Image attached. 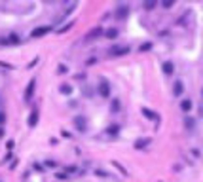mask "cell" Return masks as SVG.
Instances as JSON below:
<instances>
[{
  "label": "cell",
  "instance_id": "cell-13",
  "mask_svg": "<svg viewBox=\"0 0 203 182\" xmlns=\"http://www.w3.org/2000/svg\"><path fill=\"white\" fill-rule=\"evenodd\" d=\"M4 121V116H2V114H0V123H2Z\"/></svg>",
  "mask_w": 203,
  "mask_h": 182
},
{
  "label": "cell",
  "instance_id": "cell-5",
  "mask_svg": "<svg viewBox=\"0 0 203 182\" xmlns=\"http://www.w3.org/2000/svg\"><path fill=\"white\" fill-rule=\"evenodd\" d=\"M112 55H121V53H127V48H112L110 49Z\"/></svg>",
  "mask_w": 203,
  "mask_h": 182
},
{
  "label": "cell",
  "instance_id": "cell-6",
  "mask_svg": "<svg viewBox=\"0 0 203 182\" xmlns=\"http://www.w3.org/2000/svg\"><path fill=\"white\" fill-rule=\"evenodd\" d=\"M32 89H34V80H32V82L29 84V87H27V95H25V99L29 101L30 99V95H32Z\"/></svg>",
  "mask_w": 203,
  "mask_h": 182
},
{
  "label": "cell",
  "instance_id": "cell-14",
  "mask_svg": "<svg viewBox=\"0 0 203 182\" xmlns=\"http://www.w3.org/2000/svg\"><path fill=\"white\" fill-rule=\"evenodd\" d=\"M201 95H203V93H201Z\"/></svg>",
  "mask_w": 203,
  "mask_h": 182
},
{
  "label": "cell",
  "instance_id": "cell-7",
  "mask_svg": "<svg viewBox=\"0 0 203 182\" xmlns=\"http://www.w3.org/2000/svg\"><path fill=\"white\" fill-rule=\"evenodd\" d=\"M163 72L165 74H173V65L171 63H163Z\"/></svg>",
  "mask_w": 203,
  "mask_h": 182
},
{
  "label": "cell",
  "instance_id": "cell-1",
  "mask_svg": "<svg viewBox=\"0 0 203 182\" xmlns=\"http://www.w3.org/2000/svg\"><path fill=\"white\" fill-rule=\"evenodd\" d=\"M173 93L177 95V97H180V95H182V91H184V85H182V82H180V80H177V82H175V85H173Z\"/></svg>",
  "mask_w": 203,
  "mask_h": 182
},
{
  "label": "cell",
  "instance_id": "cell-9",
  "mask_svg": "<svg viewBox=\"0 0 203 182\" xmlns=\"http://www.w3.org/2000/svg\"><path fill=\"white\" fill-rule=\"evenodd\" d=\"M106 36H108V38H116V36H118V30H116V29H110V30L106 32Z\"/></svg>",
  "mask_w": 203,
  "mask_h": 182
},
{
  "label": "cell",
  "instance_id": "cell-8",
  "mask_svg": "<svg viewBox=\"0 0 203 182\" xmlns=\"http://www.w3.org/2000/svg\"><path fill=\"white\" fill-rule=\"evenodd\" d=\"M142 114H144V116H148V118H152V120H157L156 114H154V112H150V110H146V108L142 110Z\"/></svg>",
  "mask_w": 203,
  "mask_h": 182
},
{
  "label": "cell",
  "instance_id": "cell-4",
  "mask_svg": "<svg viewBox=\"0 0 203 182\" xmlns=\"http://www.w3.org/2000/svg\"><path fill=\"white\" fill-rule=\"evenodd\" d=\"M180 108H182L184 112H190V110H192V101H188V99H184L182 102H180Z\"/></svg>",
  "mask_w": 203,
  "mask_h": 182
},
{
  "label": "cell",
  "instance_id": "cell-12",
  "mask_svg": "<svg viewBox=\"0 0 203 182\" xmlns=\"http://www.w3.org/2000/svg\"><path fill=\"white\" fill-rule=\"evenodd\" d=\"M154 6H156V2H146V4H144V8H148V10L154 8Z\"/></svg>",
  "mask_w": 203,
  "mask_h": 182
},
{
  "label": "cell",
  "instance_id": "cell-10",
  "mask_svg": "<svg viewBox=\"0 0 203 182\" xmlns=\"http://www.w3.org/2000/svg\"><path fill=\"white\" fill-rule=\"evenodd\" d=\"M101 95H105V97L108 95V85H105V84L101 85Z\"/></svg>",
  "mask_w": 203,
  "mask_h": 182
},
{
  "label": "cell",
  "instance_id": "cell-2",
  "mask_svg": "<svg viewBox=\"0 0 203 182\" xmlns=\"http://www.w3.org/2000/svg\"><path fill=\"white\" fill-rule=\"evenodd\" d=\"M48 30H50L48 27H40V29H36L34 32H32V34H30V36H32V38H38V36H42V34H46Z\"/></svg>",
  "mask_w": 203,
  "mask_h": 182
},
{
  "label": "cell",
  "instance_id": "cell-3",
  "mask_svg": "<svg viewBox=\"0 0 203 182\" xmlns=\"http://www.w3.org/2000/svg\"><path fill=\"white\" fill-rule=\"evenodd\" d=\"M36 120H38V108H34V110H32V114L29 116V125H34Z\"/></svg>",
  "mask_w": 203,
  "mask_h": 182
},
{
  "label": "cell",
  "instance_id": "cell-11",
  "mask_svg": "<svg viewBox=\"0 0 203 182\" xmlns=\"http://www.w3.org/2000/svg\"><path fill=\"white\" fill-rule=\"evenodd\" d=\"M184 121H186V127H188V129H192V127H194V120H192V118H186Z\"/></svg>",
  "mask_w": 203,
  "mask_h": 182
}]
</instances>
